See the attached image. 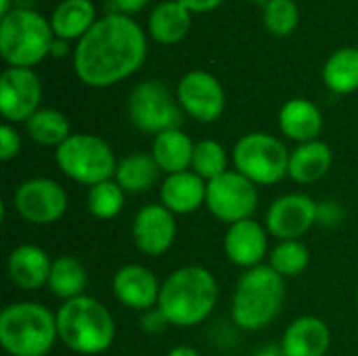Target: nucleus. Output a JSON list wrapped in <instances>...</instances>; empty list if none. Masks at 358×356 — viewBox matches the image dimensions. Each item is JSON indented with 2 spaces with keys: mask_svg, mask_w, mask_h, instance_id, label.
Wrapping results in <instances>:
<instances>
[{
  "mask_svg": "<svg viewBox=\"0 0 358 356\" xmlns=\"http://www.w3.org/2000/svg\"><path fill=\"white\" fill-rule=\"evenodd\" d=\"M147 57V36L128 15L109 13L78 40L73 71L84 86L109 88L136 73Z\"/></svg>",
  "mask_w": 358,
  "mask_h": 356,
  "instance_id": "nucleus-1",
  "label": "nucleus"
},
{
  "mask_svg": "<svg viewBox=\"0 0 358 356\" xmlns=\"http://www.w3.org/2000/svg\"><path fill=\"white\" fill-rule=\"evenodd\" d=\"M218 296L220 290L214 273L199 264H187L164 279L157 308L172 327L189 329L214 313Z\"/></svg>",
  "mask_w": 358,
  "mask_h": 356,
  "instance_id": "nucleus-2",
  "label": "nucleus"
},
{
  "mask_svg": "<svg viewBox=\"0 0 358 356\" xmlns=\"http://www.w3.org/2000/svg\"><path fill=\"white\" fill-rule=\"evenodd\" d=\"M57 332L59 342L76 355H101L115 342L113 315L105 304L86 294L59 306Z\"/></svg>",
  "mask_w": 358,
  "mask_h": 356,
  "instance_id": "nucleus-3",
  "label": "nucleus"
},
{
  "mask_svg": "<svg viewBox=\"0 0 358 356\" xmlns=\"http://www.w3.org/2000/svg\"><path fill=\"white\" fill-rule=\"evenodd\" d=\"M283 304L285 279L268 264H260L239 277L233 292L231 317L245 332H262L281 315Z\"/></svg>",
  "mask_w": 358,
  "mask_h": 356,
  "instance_id": "nucleus-4",
  "label": "nucleus"
},
{
  "mask_svg": "<svg viewBox=\"0 0 358 356\" xmlns=\"http://www.w3.org/2000/svg\"><path fill=\"white\" fill-rule=\"evenodd\" d=\"M59 342L57 313L40 302H13L0 313V344L10 356H46Z\"/></svg>",
  "mask_w": 358,
  "mask_h": 356,
  "instance_id": "nucleus-5",
  "label": "nucleus"
},
{
  "mask_svg": "<svg viewBox=\"0 0 358 356\" xmlns=\"http://www.w3.org/2000/svg\"><path fill=\"white\" fill-rule=\"evenodd\" d=\"M52 42L50 21L31 8H15L0 19V52L8 67L31 69L50 55Z\"/></svg>",
  "mask_w": 358,
  "mask_h": 356,
  "instance_id": "nucleus-6",
  "label": "nucleus"
},
{
  "mask_svg": "<svg viewBox=\"0 0 358 356\" xmlns=\"http://www.w3.org/2000/svg\"><path fill=\"white\" fill-rule=\"evenodd\" d=\"M55 162L67 178L90 189L99 183L111 180L120 159L105 138L78 132L55 149Z\"/></svg>",
  "mask_w": 358,
  "mask_h": 356,
  "instance_id": "nucleus-7",
  "label": "nucleus"
},
{
  "mask_svg": "<svg viewBox=\"0 0 358 356\" xmlns=\"http://www.w3.org/2000/svg\"><path fill=\"white\" fill-rule=\"evenodd\" d=\"M292 151L268 132H248L233 147V164L254 185L268 187L289 176Z\"/></svg>",
  "mask_w": 358,
  "mask_h": 356,
  "instance_id": "nucleus-8",
  "label": "nucleus"
},
{
  "mask_svg": "<svg viewBox=\"0 0 358 356\" xmlns=\"http://www.w3.org/2000/svg\"><path fill=\"white\" fill-rule=\"evenodd\" d=\"M126 113L136 130L153 136L166 130L180 128L185 120V111L176 94H172L168 86L159 80L136 84L128 97Z\"/></svg>",
  "mask_w": 358,
  "mask_h": 356,
  "instance_id": "nucleus-9",
  "label": "nucleus"
},
{
  "mask_svg": "<svg viewBox=\"0 0 358 356\" xmlns=\"http://www.w3.org/2000/svg\"><path fill=\"white\" fill-rule=\"evenodd\" d=\"M206 208L224 225L248 220L258 208V185L237 170H229L208 183Z\"/></svg>",
  "mask_w": 358,
  "mask_h": 356,
  "instance_id": "nucleus-10",
  "label": "nucleus"
},
{
  "mask_svg": "<svg viewBox=\"0 0 358 356\" xmlns=\"http://www.w3.org/2000/svg\"><path fill=\"white\" fill-rule=\"evenodd\" d=\"M67 191L52 178L31 176L23 180L13 195L15 212L29 225L46 227L59 222L67 212Z\"/></svg>",
  "mask_w": 358,
  "mask_h": 356,
  "instance_id": "nucleus-11",
  "label": "nucleus"
},
{
  "mask_svg": "<svg viewBox=\"0 0 358 356\" xmlns=\"http://www.w3.org/2000/svg\"><path fill=\"white\" fill-rule=\"evenodd\" d=\"M176 99L185 111V115L212 124L216 122L227 105V94L218 78L203 69H193L185 73L176 86Z\"/></svg>",
  "mask_w": 358,
  "mask_h": 356,
  "instance_id": "nucleus-12",
  "label": "nucleus"
},
{
  "mask_svg": "<svg viewBox=\"0 0 358 356\" xmlns=\"http://www.w3.org/2000/svg\"><path fill=\"white\" fill-rule=\"evenodd\" d=\"M319 220V204L306 193H287L277 197L264 216L268 235L279 241L300 239Z\"/></svg>",
  "mask_w": 358,
  "mask_h": 356,
  "instance_id": "nucleus-13",
  "label": "nucleus"
},
{
  "mask_svg": "<svg viewBox=\"0 0 358 356\" xmlns=\"http://www.w3.org/2000/svg\"><path fill=\"white\" fill-rule=\"evenodd\" d=\"M42 101V84L34 69L6 67L0 78V111L6 124L27 122Z\"/></svg>",
  "mask_w": 358,
  "mask_h": 356,
  "instance_id": "nucleus-14",
  "label": "nucleus"
},
{
  "mask_svg": "<svg viewBox=\"0 0 358 356\" xmlns=\"http://www.w3.org/2000/svg\"><path fill=\"white\" fill-rule=\"evenodd\" d=\"M176 218L162 204L143 206L132 220L134 248L147 258L164 256L176 241Z\"/></svg>",
  "mask_w": 358,
  "mask_h": 356,
  "instance_id": "nucleus-15",
  "label": "nucleus"
},
{
  "mask_svg": "<svg viewBox=\"0 0 358 356\" xmlns=\"http://www.w3.org/2000/svg\"><path fill=\"white\" fill-rule=\"evenodd\" d=\"M162 283L151 269L143 264H124L111 279V292L115 300L128 311L147 313L157 306Z\"/></svg>",
  "mask_w": 358,
  "mask_h": 356,
  "instance_id": "nucleus-16",
  "label": "nucleus"
},
{
  "mask_svg": "<svg viewBox=\"0 0 358 356\" xmlns=\"http://www.w3.org/2000/svg\"><path fill=\"white\" fill-rule=\"evenodd\" d=\"M224 254L239 269H254L266 258L268 252V231L264 225L248 218L229 225L224 233Z\"/></svg>",
  "mask_w": 358,
  "mask_h": 356,
  "instance_id": "nucleus-17",
  "label": "nucleus"
},
{
  "mask_svg": "<svg viewBox=\"0 0 358 356\" xmlns=\"http://www.w3.org/2000/svg\"><path fill=\"white\" fill-rule=\"evenodd\" d=\"M52 260L50 256L34 243L17 245L6 260V273L13 285L23 292H38L48 285Z\"/></svg>",
  "mask_w": 358,
  "mask_h": 356,
  "instance_id": "nucleus-18",
  "label": "nucleus"
},
{
  "mask_svg": "<svg viewBox=\"0 0 358 356\" xmlns=\"http://www.w3.org/2000/svg\"><path fill=\"white\" fill-rule=\"evenodd\" d=\"M331 346V332L327 323L315 315L294 319L281 338L283 356H325Z\"/></svg>",
  "mask_w": 358,
  "mask_h": 356,
  "instance_id": "nucleus-19",
  "label": "nucleus"
},
{
  "mask_svg": "<svg viewBox=\"0 0 358 356\" xmlns=\"http://www.w3.org/2000/svg\"><path fill=\"white\" fill-rule=\"evenodd\" d=\"M208 183L193 170L170 174L159 185V204L176 214H193L206 206Z\"/></svg>",
  "mask_w": 358,
  "mask_h": 356,
  "instance_id": "nucleus-20",
  "label": "nucleus"
},
{
  "mask_svg": "<svg viewBox=\"0 0 358 356\" xmlns=\"http://www.w3.org/2000/svg\"><path fill=\"white\" fill-rule=\"evenodd\" d=\"M279 128L298 145L319 141L323 130V113L308 99H289L279 111Z\"/></svg>",
  "mask_w": 358,
  "mask_h": 356,
  "instance_id": "nucleus-21",
  "label": "nucleus"
},
{
  "mask_svg": "<svg viewBox=\"0 0 358 356\" xmlns=\"http://www.w3.org/2000/svg\"><path fill=\"white\" fill-rule=\"evenodd\" d=\"M193 151H195V143L182 128L166 130L153 136L151 155L166 176L191 170Z\"/></svg>",
  "mask_w": 358,
  "mask_h": 356,
  "instance_id": "nucleus-22",
  "label": "nucleus"
},
{
  "mask_svg": "<svg viewBox=\"0 0 358 356\" xmlns=\"http://www.w3.org/2000/svg\"><path fill=\"white\" fill-rule=\"evenodd\" d=\"M334 166V151L323 141L298 145L289 155V178L298 185H313L327 176Z\"/></svg>",
  "mask_w": 358,
  "mask_h": 356,
  "instance_id": "nucleus-23",
  "label": "nucleus"
},
{
  "mask_svg": "<svg viewBox=\"0 0 358 356\" xmlns=\"http://www.w3.org/2000/svg\"><path fill=\"white\" fill-rule=\"evenodd\" d=\"M147 25L155 42L178 44L191 29V10L178 0H164L151 10Z\"/></svg>",
  "mask_w": 358,
  "mask_h": 356,
  "instance_id": "nucleus-24",
  "label": "nucleus"
},
{
  "mask_svg": "<svg viewBox=\"0 0 358 356\" xmlns=\"http://www.w3.org/2000/svg\"><path fill=\"white\" fill-rule=\"evenodd\" d=\"M96 23V8L90 0H63L57 4L50 17L55 38L80 40Z\"/></svg>",
  "mask_w": 358,
  "mask_h": 356,
  "instance_id": "nucleus-25",
  "label": "nucleus"
},
{
  "mask_svg": "<svg viewBox=\"0 0 358 356\" xmlns=\"http://www.w3.org/2000/svg\"><path fill=\"white\" fill-rule=\"evenodd\" d=\"M159 166L155 164L151 153H130L117 162V170L113 180L126 191V193H145L159 180Z\"/></svg>",
  "mask_w": 358,
  "mask_h": 356,
  "instance_id": "nucleus-26",
  "label": "nucleus"
},
{
  "mask_svg": "<svg viewBox=\"0 0 358 356\" xmlns=\"http://www.w3.org/2000/svg\"><path fill=\"white\" fill-rule=\"evenodd\" d=\"M86 285H88V273L78 258L59 256L52 260V269H50L46 287L55 298H59L63 302L80 298V296H84Z\"/></svg>",
  "mask_w": 358,
  "mask_h": 356,
  "instance_id": "nucleus-27",
  "label": "nucleus"
},
{
  "mask_svg": "<svg viewBox=\"0 0 358 356\" xmlns=\"http://www.w3.org/2000/svg\"><path fill=\"white\" fill-rule=\"evenodd\" d=\"M25 132L34 143L57 149L71 136V126L63 111L52 107H40L25 122Z\"/></svg>",
  "mask_w": 358,
  "mask_h": 356,
  "instance_id": "nucleus-28",
  "label": "nucleus"
},
{
  "mask_svg": "<svg viewBox=\"0 0 358 356\" xmlns=\"http://www.w3.org/2000/svg\"><path fill=\"white\" fill-rule=\"evenodd\" d=\"M323 82L336 94L358 90V48L346 46L336 50L323 65Z\"/></svg>",
  "mask_w": 358,
  "mask_h": 356,
  "instance_id": "nucleus-29",
  "label": "nucleus"
},
{
  "mask_svg": "<svg viewBox=\"0 0 358 356\" xmlns=\"http://www.w3.org/2000/svg\"><path fill=\"white\" fill-rule=\"evenodd\" d=\"M310 264V252L302 239L279 241L268 254V266L283 279L302 275Z\"/></svg>",
  "mask_w": 358,
  "mask_h": 356,
  "instance_id": "nucleus-30",
  "label": "nucleus"
},
{
  "mask_svg": "<svg viewBox=\"0 0 358 356\" xmlns=\"http://www.w3.org/2000/svg\"><path fill=\"white\" fill-rule=\"evenodd\" d=\"M124 206H126V191L113 178L88 189L86 208H88L90 216H94L99 220L115 218L124 210Z\"/></svg>",
  "mask_w": 358,
  "mask_h": 356,
  "instance_id": "nucleus-31",
  "label": "nucleus"
},
{
  "mask_svg": "<svg viewBox=\"0 0 358 356\" xmlns=\"http://www.w3.org/2000/svg\"><path fill=\"white\" fill-rule=\"evenodd\" d=\"M191 170L197 176H201L206 183L222 176L224 172H229V155H227V149L218 141H212V138H203V141L195 143Z\"/></svg>",
  "mask_w": 358,
  "mask_h": 356,
  "instance_id": "nucleus-32",
  "label": "nucleus"
},
{
  "mask_svg": "<svg viewBox=\"0 0 358 356\" xmlns=\"http://www.w3.org/2000/svg\"><path fill=\"white\" fill-rule=\"evenodd\" d=\"M264 27L273 36H289L300 23V8L294 0H268L262 10Z\"/></svg>",
  "mask_w": 358,
  "mask_h": 356,
  "instance_id": "nucleus-33",
  "label": "nucleus"
},
{
  "mask_svg": "<svg viewBox=\"0 0 358 356\" xmlns=\"http://www.w3.org/2000/svg\"><path fill=\"white\" fill-rule=\"evenodd\" d=\"M21 151V136L13 128V124H2L0 126V159L10 162L19 155Z\"/></svg>",
  "mask_w": 358,
  "mask_h": 356,
  "instance_id": "nucleus-34",
  "label": "nucleus"
},
{
  "mask_svg": "<svg viewBox=\"0 0 358 356\" xmlns=\"http://www.w3.org/2000/svg\"><path fill=\"white\" fill-rule=\"evenodd\" d=\"M168 327H170V323L157 306L147 313H141V329L147 336H162Z\"/></svg>",
  "mask_w": 358,
  "mask_h": 356,
  "instance_id": "nucleus-35",
  "label": "nucleus"
},
{
  "mask_svg": "<svg viewBox=\"0 0 358 356\" xmlns=\"http://www.w3.org/2000/svg\"><path fill=\"white\" fill-rule=\"evenodd\" d=\"M344 220V210L334 204V201H323L319 204V225H325V227H338L342 225Z\"/></svg>",
  "mask_w": 358,
  "mask_h": 356,
  "instance_id": "nucleus-36",
  "label": "nucleus"
},
{
  "mask_svg": "<svg viewBox=\"0 0 358 356\" xmlns=\"http://www.w3.org/2000/svg\"><path fill=\"white\" fill-rule=\"evenodd\" d=\"M147 2L149 0H111L113 8H117V13L128 15V17L138 13V10H143L147 6Z\"/></svg>",
  "mask_w": 358,
  "mask_h": 356,
  "instance_id": "nucleus-37",
  "label": "nucleus"
},
{
  "mask_svg": "<svg viewBox=\"0 0 358 356\" xmlns=\"http://www.w3.org/2000/svg\"><path fill=\"white\" fill-rule=\"evenodd\" d=\"M178 2L185 4L191 13H210L218 8L224 0H178Z\"/></svg>",
  "mask_w": 358,
  "mask_h": 356,
  "instance_id": "nucleus-38",
  "label": "nucleus"
},
{
  "mask_svg": "<svg viewBox=\"0 0 358 356\" xmlns=\"http://www.w3.org/2000/svg\"><path fill=\"white\" fill-rule=\"evenodd\" d=\"M166 356H201L193 346H187V344H180V346H174L168 350Z\"/></svg>",
  "mask_w": 358,
  "mask_h": 356,
  "instance_id": "nucleus-39",
  "label": "nucleus"
},
{
  "mask_svg": "<svg viewBox=\"0 0 358 356\" xmlns=\"http://www.w3.org/2000/svg\"><path fill=\"white\" fill-rule=\"evenodd\" d=\"M67 55V40H61V38H55L52 46H50V57H65Z\"/></svg>",
  "mask_w": 358,
  "mask_h": 356,
  "instance_id": "nucleus-40",
  "label": "nucleus"
},
{
  "mask_svg": "<svg viewBox=\"0 0 358 356\" xmlns=\"http://www.w3.org/2000/svg\"><path fill=\"white\" fill-rule=\"evenodd\" d=\"M254 356H283L279 346H262Z\"/></svg>",
  "mask_w": 358,
  "mask_h": 356,
  "instance_id": "nucleus-41",
  "label": "nucleus"
},
{
  "mask_svg": "<svg viewBox=\"0 0 358 356\" xmlns=\"http://www.w3.org/2000/svg\"><path fill=\"white\" fill-rule=\"evenodd\" d=\"M10 13V0H0V15H8Z\"/></svg>",
  "mask_w": 358,
  "mask_h": 356,
  "instance_id": "nucleus-42",
  "label": "nucleus"
},
{
  "mask_svg": "<svg viewBox=\"0 0 358 356\" xmlns=\"http://www.w3.org/2000/svg\"><path fill=\"white\" fill-rule=\"evenodd\" d=\"M250 2H264V4H266L268 0H250Z\"/></svg>",
  "mask_w": 358,
  "mask_h": 356,
  "instance_id": "nucleus-43",
  "label": "nucleus"
},
{
  "mask_svg": "<svg viewBox=\"0 0 358 356\" xmlns=\"http://www.w3.org/2000/svg\"><path fill=\"white\" fill-rule=\"evenodd\" d=\"M357 308H358V287H357Z\"/></svg>",
  "mask_w": 358,
  "mask_h": 356,
  "instance_id": "nucleus-44",
  "label": "nucleus"
}]
</instances>
